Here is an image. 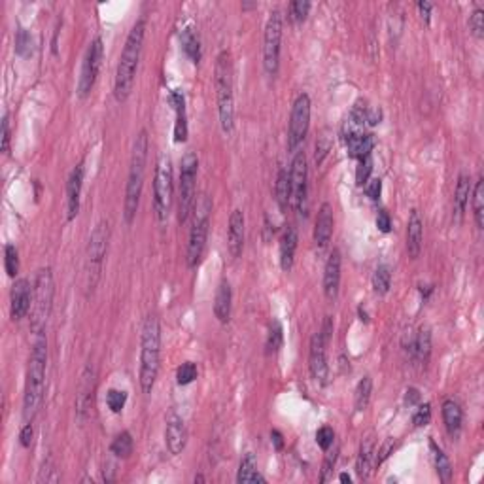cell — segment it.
Listing matches in <instances>:
<instances>
[{
  "mask_svg": "<svg viewBox=\"0 0 484 484\" xmlns=\"http://www.w3.org/2000/svg\"><path fill=\"white\" fill-rule=\"evenodd\" d=\"M146 38V17L137 19L132 25L127 40H125L123 51L119 55L118 70H116V82H114V97L118 103H125L131 95L137 70H139L140 57H142V48H144Z\"/></svg>",
  "mask_w": 484,
  "mask_h": 484,
  "instance_id": "6da1fadb",
  "label": "cell"
},
{
  "mask_svg": "<svg viewBox=\"0 0 484 484\" xmlns=\"http://www.w3.org/2000/svg\"><path fill=\"white\" fill-rule=\"evenodd\" d=\"M46 367H48V340L46 335H36L35 345L31 350L25 379V394H23V416L27 422H33L36 413L40 410L46 388Z\"/></svg>",
  "mask_w": 484,
  "mask_h": 484,
  "instance_id": "7a4b0ae2",
  "label": "cell"
},
{
  "mask_svg": "<svg viewBox=\"0 0 484 484\" xmlns=\"http://www.w3.org/2000/svg\"><path fill=\"white\" fill-rule=\"evenodd\" d=\"M148 150H150L148 131H146V129H140L139 135L135 137V142H132L131 161H129V174H127V186H125L123 214L125 222L129 223V225L135 222L137 212H139L142 187H144Z\"/></svg>",
  "mask_w": 484,
  "mask_h": 484,
  "instance_id": "3957f363",
  "label": "cell"
},
{
  "mask_svg": "<svg viewBox=\"0 0 484 484\" xmlns=\"http://www.w3.org/2000/svg\"><path fill=\"white\" fill-rule=\"evenodd\" d=\"M161 361V325L157 316L150 314L142 325L140 337V388L144 394H152Z\"/></svg>",
  "mask_w": 484,
  "mask_h": 484,
  "instance_id": "277c9868",
  "label": "cell"
},
{
  "mask_svg": "<svg viewBox=\"0 0 484 484\" xmlns=\"http://www.w3.org/2000/svg\"><path fill=\"white\" fill-rule=\"evenodd\" d=\"M216 97H218V118L223 135H231L235 129V93H233V59L227 49L216 57L214 69Z\"/></svg>",
  "mask_w": 484,
  "mask_h": 484,
  "instance_id": "5b68a950",
  "label": "cell"
},
{
  "mask_svg": "<svg viewBox=\"0 0 484 484\" xmlns=\"http://www.w3.org/2000/svg\"><path fill=\"white\" fill-rule=\"evenodd\" d=\"M53 295H55V282H53V273L49 267L38 269L33 284V304H31V331L35 335H40L48 325L51 306H53Z\"/></svg>",
  "mask_w": 484,
  "mask_h": 484,
  "instance_id": "8992f818",
  "label": "cell"
},
{
  "mask_svg": "<svg viewBox=\"0 0 484 484\" xmlns=\"http://www.w3.org/2000/svg\"><path fill=\"white\" fill-rule=\"evenodd\" d=\"M210 214H212V202L207 195H201L195 199L193 207V223L189 229V241H187L186 259L189 269H195L201 261L205 248H207L208 229H210Z\"/></svg>",
  "mask_w": 484,
  "mask_h": 484,
  "instance_id": "52a82bcc",
  "label": "cell"
},
{
  "mask_svg": "<svg viewBox=\"0 0 484 484\" xmlns=\"http://www.w3.org/2000/svg\"><path fill=\"white\" fill-rule=\"evenodd\" d=\"M108 241H110V223L103 220L93 229V233L87 242V259H85V277H87V291L97 288L106 252H108Z\"/></svg>",
  "mask_w": 484,
  "mask_h": 484,
  "instance_id": "ba28073f",
  "label": "cell"
},
{
  "mask_svg": "<svg viewBox=\"0 0 484 484\" xmlns=\"http://www.w3.org/2000/svg\"><path fill=\"white\" fill-rule=\"evenodd\" d=\"M173 161L168 155H159L155 163V176H153V212L157 222H165L173 207Z\"/></svg>",
  "mask_w": 484,
  "mask_h": 484,
  "instance_id": "9c48e42d",
  "label": "cell"
},
{
  "mask_svg": "<svg viewBox=\"0 0 484 484\" xmlns=\"http://www.w3.org/2000/svg\"><path fill=\"white\" fill-rule=\"evenodd\" d=\"M282 12L273 10L265 23L263 33V69L267 76L275 78L280 69V49H282Z\"/></svg>",
  "mask_w": 484,
  "mask_h": 484,
  "instance_id": "30bf717a",
  "label": "cell"
},
{
  "mask_svg": "<svg viewBox=\"0 0 484 484\" xmlns=\"http://www.w3.org/2000/svg\"><path fill=\"white\" fill-rule=\"evenodd\" d=\"M199 159L193 152H187L180 163V184H178V222L186 223L195 207V182H197Z\"/></svg>",
  "mask_w": 484,
  "mask_h": 484,
  "instance_id": "8fae6325",
  "label": "cell"
},
{
  "mask_svg": "<svg viewBox=\"0 0 484 484\" xmlns=\"http://www.w3.org/2000/svg\"><path fill=\"white\" fill-rule=\"evenodd\" d=\"M311 97L306 93H301L293 101L290 123H288V152H297L299 146L303 144V140L306 139L309 129H311Z\"/></svg>",
  "mask_w": 484,
  "mask_h": 484,
  "instance_id": "7c38bea8",
  "label": "cell"
},
{
  "mask_svg": "<svg viewBox=\"0 0 484 484\" xmlns=\"http://www.w3.org/2000/svg\"><path fill=\"white\" fill-rule=\"evenodd\" d=\"M291 182V205L299 216H306L309 212V163L303 150L293 153L290 166Z\"/></svg>",
  "mask_w": 484,
  "mask_h": 484,
  "instance_id": "4fadbf2b",
  "label": "cell"
},
{
  "mask_svg": "<svg viewBox=\"0 0 484 484\" xmlns=\"http://www.w3.org/2000/svg\"><path fill=\"white\" fill-rule=\"evenodd\" d=\"M104 59V44L101 36H95L91 44L87 46L85 57L82 62V72H80V80H78V97L85 98L89 95L97 78L101 74V67H103Z\"/></svg>",
  "mask_w": 484,
  "mask_h": 484,
  "instance_id": "5bb4252c",
  "label": "cell"
},
{
  "mask_svg": "<svg viewBox=\"0 0 484 484\" xmlns=\"http://www.w3.org/2000/svg\"><path fill=\"white\" fill-rule=\"evenodd\" d=\"M327 340L322 337V333H314L311 339V350H309V369H311L312 379L320 384L327 382Z\"/></svg>",
  "mask_w": 484,
  "mask_h": 484,
  "instance_id": "9a60e30c",
  "label": "cell"
},
{
  "mask_svg": "<svg viewBox=\"0 0 484 484\" xmlns=\"http://www.w3.org/2000/svg\"><path fill=\"white\" fill-rule=\"evenodd\" d=\"M33 304V286L27 278H17L12 286V295H10V314L14 322H19L31 312Z\"/></svg>",
  "mask_w": 484,
  "mask_h": 484,
  "instance_id": "2e32d148",
  "label": "cell"
},
{
  "mask_svg": "<svg viewBox=\"0 0 484 484\" xmlns=\"http://www.w3.org/2000/svg\"><path fill=\"white\" fill-rule=\"evenodd\" d=\"M83 178H85V165L78 163L72 173L69 176V182H67V220L72 222L74 218L80 212V201H82V187H83Z\"/></svg>",
  "mask_w": 484,
  "mask_h": 484,
  "instance_id": "e0dca14e",
  "label": "cell"
},
{
  "mask_svg": "<svg viewBox=\"0 0 484 484\" xmlns=\"http://www.w3.org/2000/svg\"><path fill=\"white\" fill-rule=\"evenodd\" d=\"M165 444L168 452L173 456H178L184 452L187 444V429L186 424L182 420V416L176 413H171L166 416V428H165Z\"/></svg>",
  "mask_w": 484,
  "mask_h": 484,
  "instance_id": "ac0fdd59",
  "label": "cell"
},
{
  "mask_svg": "<svg viewBox=\"0 0 484 484\" xmlns=\"http://www.w3.org/2000/svg\"><path fill=\"white\" fill-rule=\"evenodd\" d=\"M244 235H246V218L241 208H235L229 216L227 227V248L231 257H239L244 248Z\"/></svg>",
  "mask_w": 484,
  "mask_h": 484,
  "instance_id": "d6986e66",
  "label": "cell"
},
{
  "mask_svg": "<svg viewBox=\"0 0 484 484\" xmlns=\"http://www.w3.org/2000/svg\"><path fill=\"white\" fill-rule=\"evenodd\" d=\"M340 267H343V257L339 250L335 248L327 257L324 269V293L327 299H335L339 295Z\"/></svg>",
  "mask_w": 484,
  "mask_h": 484,
  "instance_id": "ffe728a7",
  "label": "cell"
},
{
  "mask_svg": "<svg viewBox=\"0 0 484 484\" xmlns=\"http://www.w3.org/2000/svg\"><path fill=\"white\" fill-rule=\"evenodd\" d=\"M333 227H335V218H333V208L329 202H324L316 216L314 223V242L318 248H325L333 236Z\"/></svg>",
  "mask_w": 484,
  "mask_h": 484,
  "instance_id": "44dd1931",
  "label": "cell"
},
{
  "mask_svg": "<svg viewBox=\"0 0 484 484\" xmlns=\"http://www.w3.org/2000/svg\"><path fill=\"white\" fill-rule=\"evenodd\" d=\"M424 244V220L418 210H410L407 223V252L408 257L418 259L422 254Z\"/></svg>",
  "mask_w": 484,
  "mask_h": 484,
  "instance_id": "7402d4cb",
  "label": "cell"
},
{
  "mask_svg": "<svg viewBox=\"0 0 484 484\" xmlns=\"http://www.w3.org/2000/svg\"><path fill=\"white\" fill-rule=\"evenodd\" d=\"M297 231L295 227L284 229L282 236H280V267H282L284 273H290L293 269V263H295V252H297Z\"/></svg>",
  "mask_w": 484,
  "mask_h": 484,
  "instance_id": "603a6c76",
  "label": "cell"
},
{
  "mask_svg": "<svg viewBox=\"0 0 484 484\" xmlns=\"http://www.w3.org/2000/svg\"><path fill=\"white\" fill-rule=\"evenodd\" d=\"M231 311H233V290H231L229 280L223 278L220 286H218V290H216L214 316L218 318V322L227 324L231 320Z\"/></svg>",
  "mask_w": 484,
  "mask_h": 484,
  "instance_id": "cb8c5ba5",
  "label": "cell"
},
{
  "mask_svg": "<svg viewBox=\"0 0 484 484\" xmlns=\"http://www.w3.org/2000/svg\"><path fill=\"white\" fill-rule=\"evenodd\" d=\"M429 354H431V333L428 327H420L418 335L408 345V356L415 365L426 367L429 361Z\"/></svg>",
  "mask_w": 484,
  "mask_h": 484,
  "instance_id": "d4e9b609",
  "label": "cell"
},
{
  "mask_svg": "<svg viewBox=\"0 0 484 484\" xmlns=\"http://www.w3.org/2000/svg\"><path fill=\"white\" fill-rule=\"evenodd\" d=\"M168 103L173 104L176 112V123H174V142H184L187 139V116H186V98L180 91H171Z\"/></svg>",
  "mask_w": 484,
  "mask_h": 484,
  "instance_id": "484cf974",
  "label": "cell"
},
{
  "mask_svg": "<svg viewBox=\"0 0 484 484\" xmlns=\"http://www.w3.org/2000/svg\"><path fill=\"white\" fill-rule=\"evenodd\" d=\"M82 379H83L82 390H80V394H78V399H76V415L80 422L85 420V415H87V410H89L91 407V399H93V382H95V373H93L91 365L85 367Z\"/></svg>",
  "mask_w": 484,
  "mask_h": 484,
  "instance_id": "4316f807",
  "label": "cell"
},
{
  "mask_svg": "<svg viewBox=\"0 0 484 484\" xmlns=\"http://www.w3.org/2000/svg\"><path fill=\"white\" fill-rule=\"evenodd\" d=\"M443 422L452 439H456L462 433V426H464V410L458 405L454 399H447L443 403Z\"/></svg>",
  "mask_w": 484,
  "mask_h": 484,
  "instance_id": "83f0119b",
  "label": "cell"
},
{
  "mask_svg": "<svg viewBox=\"0 0 484 484\" xmlns=\"http://www.w3.org/2000/svg\"><path fill=\"white\" fill-rule=\"evenodd\" d=\"M471 176L467 173H462L458 176L456 191H454V216H456V222H462L465 210H467V205H469L471 199Z\"/></svg>",
  "mask_w": 484,
  "mask_h": 484,
  "instance_id": "f1b7e54d",
  "label": "cell"
},
{
  "mask_svg": "<svg viewBox=\"0 0 484 484\" xmlns=\"http://www.w3.org/2000/svg\"><path fill=\"white\" fill-rule=\"evenodd\" d=\"M236 483L239 484H265L267 478L263 477L261 471L257 469L256 456L252 452H246L241 460L239 465V473H236Z\"/></svg>",
  "mask_w": 484,
  "mask_h": 484,
  "instance_id": "f546056e",
  "label": "cell"
},
{
  "mask_svg": "<svg viewBox=\"0 0 484 484\" xmlns=\"http://www.w3.org/2000/svg\"><path fill=\"white\" fill-rule=\"evenodd\" d=\"M275 195H277V202L282 212L288 210L291 205V182H290V171L288 168H280L277 176V184H275Z\"/></svg>",
  "mask_w": 484,
  "mask_h": 484,
  "instance_id": "4dcf8cb0",
  "label": "cell"
},
{
  "mask_svg": "<svg viewBox=\"0 0 484 484\" xmlns=\"http://www.w3.org/2000/svg\"><path fill=\"white\" fill-rule=\"evenodd\" d=\"M374 464V443L373 439H365L360 447V454L356 460V473L360 478L369 477V471Z\"/></svg>",
  "mask_w": 484,
  "mask_h": 484,
  "instance_id": "1f68e13d",
  "label": "cell"
},
{
  "mask_svg": "<svg viewBox=\"0 0 484 484\" xmlns=\"http://www.w3.org/2000/svg\"><path fill=\"white\" fill-rule=\"evenodd\" d=\"M429 450H431V458H433V464H435V471L439 478L443 483H450L452 481V464H450L449 456L444 454L443 449L435 441H429Z\"/></svg>",
  "mask_w": 484,
  "mask_h": 484,
  "instance_id": "d6a6232c",
  "label": "cell"
},
{
  "mask_svg": "<svg viewBox=\"0 0 484 484\" xmlns=\"http://www.w3.org/2000/svg\"><path fill=\"white\" fill-rule=\"evenodd\" d=\"M182 48H184V53H186L193 62L201 61V40H199V35L195 33V28L187 27L182 31Z\"/></svg>",
  "mask_w": 484,
  "mask_h": 484,
  "instance_id": "836d02e7",
  "label": "cell"
},
{
  "mask_svg": "<svg viewBox=\"0 0 484 484\" xmlns=\"http://www.w3.org/2000/svg\"><path fill=\"white\" fill-rule=\"evenodd\" d=\"M471 201H473V218L477 229L484 227V178L481 176L475 182V187L471 191Z\"/></svg>",
  "mask_w": 484,
  "mask_h": 484,
  "instance_id": "e575fe53",
  "label": "cell"
},
{
  "mask_svg": "<svg viewBox=\"0 0 484 484\" xmlns=\"http://www.w3.org/2000/svg\"><path fill=\"white\" fill-rule=\"evenodd\" d=\"M371 394H373V381H371V377H363V379L358 382L356 395H354V405H356V410H358V413H363V410L369 407Z\"/></svg>",
  "mask_w": 484,
  "mask_h": 484,
  "instance_id": "d590c367",
  "label": "cell"
},
{
  "mask_svg": "<svg viewBox=\"0 0 484 484\" xmlns=\"http://www.w3.org/2000/svg\"><path fill=\"white\" fill-rule=\"evenodd\" d=\"M284 345V327L278 320H273L269 325V333H267V343H265V354H277Z\"/></svg>",
  "mask_w": 484,
  "mask_h": 484,
  "instance_id": "8d00e7d4",
  "label": "cell"
},
{
  "mask_svg": "<svg viewBox=\"0 0 484 484\" xmlns=\"http://www.w3.org/2000/svg\"><path fill=\"white\" fill-rule=\"evenodd\" d=\"M132 449H135V441H132V435L129 431H121L118 435L114 437V441L110 444V452L114 456L118 458H129L132 454Z\"/></svg>",
  "mask_w": 484,
  "mask_h": 484,
  "instance_id": "74e56055",
  "label": "cell"
},
{
  "mask_svg": "<svg viewBox=\"0 0 484 484\" xmlns=\"http://www.w3.org/2000/svg\"><path fill=\"white\" fill-rule=\"evenodd\" d=\"M392 288V269L388 265H379L373 275V290L377 295H386Z\"/></svg>",
  "mask_w": 484,
  "mask_h": 484,
  "instance_id": "f35d334b",
  "label": "cell"
},
{
  "mask_svg": "<svg viewBox=\"0 0 484 484\" xmlns=\"http://www.w3.org/2000/svg\"><path fill=\"white\" fill-rule=\"evenodd\" d=\"M4 267H6L8 277H17V273H19V252H17L14 244L4 246Z\"/></svg>",
  "mask_w": 484,
  "mask_h": 484,
  "instance_id": "ab89813d",
  "label": "cell"
},
{
  "mask_svg": "<svg viewBox=\"0 0 484 484\" xmlns=\"http://www.w3.org/2000/svg\"><path fill=\"white\" fill-rule=\"evenodd\" d=\"M311 12V2L309 0H293L288 6V17L291 23H301L306 19V15Z\"/></svg>",
  "mask_w": 484,
  "mask_h": 484,
  "instance_id": "60d3db41",
  "label": "cell"
},
{
  "mask_svg": "<svg viewBox=\"0 0 484 484\" xmlns=\"http://www.w3.org/2000/svg\"><path fill=\"white\" fill-rule=\"evenodd\" d=\"M106 405H108V408H110L114 415H119L125 408V405H127V392L116 390V388L108 390V394H106Z\"/></svg>",
  "mask_w": 484,
  "mask_h": 484,
  "instance_id": "b9f144b4",
  "label": "cell"
},
{
  "mask_svg": "<svg viewBox=\"0 0 484 484\" xmlns=\"http://www.w3.org/2000/svg\"><path fill=\"white\" fill-rule=\"evenodd\" d=\"M195 379H197V365H195L193 361H184V363L178 367V371H176V382H178L180 386H187V384H191Z\"/></svg>",
  "mask_w": 484,
  "mask_h": 484,
  "instance_id": "7bdbcfd3",
  "label": "cell"
},
{
  "mask_svg": "<svg viewBox=\"0 0 484 484\" xmlns=\"http://www.w3.org/2000/svg\"><path fill=\"white\" fill-rule=\"evenodd\" d=\"M15 53L21 57H27L33 53V38L25 28H19L15 35Z\"/></svg>",
  "mask_w": 484,
  "mask_h": 484,
  "instance_id": "ee69618b",
  "label": "cell"
},
{
  "mask_svg": "<svg viewBox=\"0 0 484 484\" xmlns=\"http://www.w3.org/2000/svg\"><path fill=\"white\" fill-rule=\"evenodd\" d=\"M371 173H373V159L371 155L363 157L358 161V168H356V184L358 186H367V182L371 180Z\"/></svg>",
  "mask_w": 484,
  "mask_h": 484,
  "instance_id": "f6af8a7d",
  "label": "cell"
},
{
  "mask_svg": "<svg viewBox=\"0 0 484 484\" xmlns=\"http://www.w3.org/2000/svg\"><path fill=\"white\" fill-rule=\"evenodd\" d=\"M469 28L475 38H483L484 36V10L483 8H475L473 14L469 15Z\"/></svg>",
  "mask_w": 484,
  "mask_h": 484,
  "instance_id": "bcb514c9",
  "label": "cell"
},
{
  "mask_svg": "<svg viewBox=\"0 0 484 484\" xmlns=\"http://www.w3.org/2000/svg\"><path fill=\"white\" fill-rule=\"evenodd\" d=\"M316 443L324 452H329V449L335 443V431L329 426H322V428L316 431Z\"/></svg>",
  "mask_w": 484,
  "mask_h": 484,
  "instance_id": "7dc6e473",
  "label": "cell"
},
{
  "mask_svg": "<svg viewBox=\"0 0 484 484\" xmlns=\"http://www.w3.org/2000/svg\"><path fill=\"white\" fill-rule=\"evenodd\" d=\"M429 420H431V405L429 403L418 405L416 413L413 415V424L416 428H422V426H428Z\"/></svg>",
  "mask_w": 484,
  "mask_h": 484,
  "instance_id": "c3c4849f",
  "label": "cell"
},
{
  "mask_svg": "<svg viewBox=\"0 0 484 484\" xmlns=\"http://www.w3.org/2000/svg\"><path fill=\"white\" fill-rule=\"evenodd\" d=\"M36 481H38V483H57V481H59V473H57V469L53 467V462H51V460H46V462H44L40 475H38Z\"/></svg>",
  "mask_w": 484,
  "mask_h": 484,
  "instance_id": "681fc988",
  "label": "cell"
},
{
  "mask_svg": "<svg viewBox=\"0 0 484 484\" xmlns=\"http://www.w3.org/2000/svg\"><path fill=\"white\" fill-rule=\"evenodd\" d=\"M365 193L369 199H373V201H377L379 197H381L382 193V182L379 180V178H373V180L367 182L365 186Z\"/></svg>",
  "mask_w": 484,
  "mask_h": 484,
  "instance_id": "f907efd6",
  "label": "cell"
},
{
  "mask_svg": "<svg viewBox=\"0 0 484 484\" xmlns=\"http://www.w3.org/2000/svg\"><path fill=\"white\" fill-rule=\"evenodd\" d=\"M377 227H379L381 233H390L392 231V218H390L386 210H381L379 216H377Z\"/></svg>",
  "mask_w": 484,
  "mask_h": 484,
  "instance_id": "816d5d0a",
  "label": "cell"
},
{
  "mask_svg": "<svg viewBox=\"0 0 484 484\" xmlns=\"http://www.w3.org/2000/svg\"><path fill=\"white\" fill-rule=\"evenodd\" d=\"M33 435H35V429H33V424L27 422L25 426H23V429H21L19 433V443L25 447V449H28L31 447V443H33Z\"/></svg>",
  "mask_w": 484,
  "mask_h": 484,
  "instance_id": "f5cc1de1",
  "label": "cell"
},
{
  "mask_svg": "<svg viewBox=\"0 0 484 484\" xmlns=\"http://www.w3.org/2000/svg\"><path fill=\"white\" fill-rule=\"evenodd\" d=\"M10 119H8V114H4L2 118V152H10Z\"/></svg>",
  "mask_w": 484,
  "mask_h": 484,
  "instance_id": "db71d44e",
  "label": "cell"
},
{
  "mask_svg": "<svg viewBox=\"0 0 484 484\" xmlns=\"http://www.w3.org/2000/svg\"><path fill=\"white\" fill-rule=\"evenodd\" d=\"M335 458H337L335 454H333V456L331 454H327V458H325L324 469H322V477H320V481H322V483H325V481H327V473L333 469V465H335Z\"/></svg>",
  "mask_w": 484,
  "mask_h": 484,
  "instance_id": "11a10c76",
  "label": "cell"
},
{
  "mask_svg": "<svg viewBox=\"0 0 484 484\" xmlns=\"http://www.w3.org/2000/svg\"><path fill=\"white\" fill-rule=\"evenodd\" d=\"M405 401H407V405H418V403H420V392H418V388H408L407 395H405Z\"/></svg>",
  "mask_w": 484,
  "mask_h": 484,
  "instance_id": "9f6ffc18",
  "label": "cell"
},
{
  "mask_svg": "<svg viewBox=\"0 0 484 484\" xmlns=\"http://www.w3.org/2000/svg\"><path fill=\"white\" fill-rule=\"evenodd\" d=\"M270 439H273V443H275V449L277 450L284 449V437L278 429H273V431H270Z\"/></svg>",
  "mask_w": 484,
  "mask_h": 484,
  "instance_id": "6f0895ef",
  "label": "cell"
},
{
  "mask_svg": "<svg viewBox=\"0 0 484 484\" xmlns=\"http://www.w3.org/2000/svg\"><path fill=\"white\" fill-rule=\"evenodd\" d=\"M431 8H433V4H431V2H418V10H420V14H422V17L426 21H429Z\"/></svg>",
  "mask_w": 484,
  "mask_h": 484,
  "instance_id": "680465c9",
  "label": "cell"
},
{
  "mask_svg": "<svg viewBox=\"0 0 484 484\" xmlns=\"http://www.w3.org/2000/svg\"><path fill=\"white\" fill-rule=\"evenodd\" d=\"M339 481H340V483H348V484H350V483H352V477H350V475H346V473H340Z\"/></svg>",
  "mask_w": 484,
  "mask_h": 484,
  "instance_id": "91938a15",
  "label": "cell"
},
{
  "mask_svg": "<svg viewBox=\"0 0 484 484\" xmlns=\"http://www.w3.org/2000/svg\"><path fill=\"white\" fill-rule=\"evenodd\" d=\"M358 312H360V316H361V322H369V318H367V312L365 311H363V309H361V306H360V309H358Z\"/></svg>",
  "mask_w": 484,
  "mask_h": 484,
  "instance_id": "94428289",
  "label": "cell"
},
{
  "mask_svg": "<svg viewBox=\"0 0 484 484\" xmlns=\"http://www.w3.org/2000/svg\"><path fill=\"white\" fill-rule=\"evenodd\" d=\"M257 6V4H242V8H246V10H248V8H256Z\"/></svg>",
  "mask_w": 484,
  "mask_h": 484,
  "instance_id": "6125c7cd",
  "label": "cell"
}]
</instances>
